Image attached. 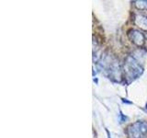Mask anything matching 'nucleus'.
Masks as SVG:
<instances>
[{
  "label": "nucleus",
  "instance_id": "nucleus-1",
  "mask_svg": "<svg viewBox=\"0 0 147 138\" xmlns=\"http://www.w3.org/2000/svg\"><path fill=\"white\" fill-rule=\"evenodd\" d=\"M124 72L129 82H131L142 75L144 69L132 56H128L124 64Z\"/></svg>",
  "mask_w": 147,
  "mask_h": 138
},
{
  "label": "nucleus",
  "instance_id": "nucleus-2",
  "mask_svg": "<svg viewBox=\"0 0 147 138\" xmlns=\"http://www.w3.org/2000/svg\"><path fill=\"white\" fill-rule=\"evenodd\" d=\"M128 133L132 138H141L147 133V122L138 121L129 127Z\"/></svg>",
  "mask_w": 147,
  "mask_h": 138
},
{
  "label": "nucleus",
  "instance_id": "nucleus-3",
  "mask_svg": "<svg viewBox=\"0 0 147 138\" xmlns=\"http://www.w3.org/2000/svg\"><path fill=\"white\" fill-rule=\"evenodd\" d=\"M129 37H130L132 43L138 46H142L145 41V37L144 33H142L141 31L136 30H132L129 32Z\"/></svg>",
  "mask_w": 147,
  "mask_h": 138
},
{
  "label": "nucleus",
  "instance_id": "nucleus-4",
  "mask_svg": "<svg viewBox=\"0 0 147 138\" xmlns=\"http://www.w3.org/2000/svg\"><path fill=\"white\" fill-rule=\"evenodd\" d=\"M134 22L138 27L144 30H147V16L142 15V14H138L135 16Z\"/></svg>",
  "mask_w": 147,
  "mask_h": 138
},
{
  "label": "nucleus",
  "instance_id": "nucleus-5",
  "mask_svg": "<svg viewBox=\"0 0 147 138\" xmlns=\"http://www.w3.org/2000/svg\"><path fill=\"white\" fill-rule=\"evenodd\" d=\"M136 7L140 9H144V10H147V1H137L135 2Z\"/></svg>",
  "mask_w": 147,
  "mask_h": 138
},
{
  "label": "nucleus",
  "instance_id": "nucleus-6",
  "mask_svg": "<svg viewBox=\"0 0 147 138\" xmlns=\"http://www.w3.org/2000/svg\"><path fill=\"white\" fill-rule=\"evenodd\" d=\"M119 117H121V122H124L127 120V117L125 115H123L121 112H119Z\"/></svg>",
  "mask_w": 147,
  "mask_h": 138
},
{
  "label": "nucleus",
  "instance_id": "nucleus-7",
  "mask_svg": "<svg viewBox=\"0 0 147 138\" xmlns=\"http://www.w3.org/2000/svg\"><path fill=\"white\" fill-rule=\"evenodd\" d=\"M122 101H123L124 103H128V104H131L132 103V102H131V101H128L126 99H122Z\"/></svg>",
  "mask_w": 147,
  "mask_h": 138
},
{
  "label": "nucleus",
  "instance_id": "nucleus-8",
  "mask_svg": "<svg viewBox=\"0 0 147 138\" xmlns=\"http://www.w3.org/2000/svg\"><path fill=\"white\" fill-rule=\"evenodd\" d=\"M106 132H107V135H108V138H111V137H110V133L109 132V130H108V129H106Z\"/></svg>",
  "mask_w": 147,
  "mask_h": 138
},
{
  "label": "nucleus",
  "instance_id": "nucleus-9",
  "mask_svg": "<svg viewBox=\"0 0 147 138\" xmlns=\"http://www.w3.org/2000/svg\"><path fill=\"white\" fill-rule=\"evenodd\" d=\"M145 108L147 109V102H146V105H145Z\"/></svg>",
  "mask_w": 147,
  "mask_h": 138
}]
</instances>
